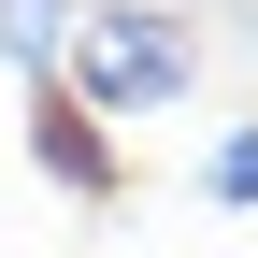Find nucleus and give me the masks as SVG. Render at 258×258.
Returning a JSON list of instances; mask_svg holds the SVG:
<instances>
[{
    "mask_svg": "<svg viewBox=\"0 0 258 258\" xmlns=\"http://www.w3.org/2000/svg\"><path fill=\"white\" fill-rule=\"evenodd\" d=\"M57 86H72L101 129H144V115H172L186 86H201V29H186L172 0H86Z\"/></svg>",
    "mask_w": 258,
    "mask_h": 258,
    "instance_id": "nucleus-1",
    "label": "nucleus"
},
{
    "mask_svg": "<svg viewBox=\"0 0 258 258\" xmlns=\"http://www.w3.org/2000/svg\"><path fill=\"white\" fill-rule=\"evenodd\" d=\"M29 172L72 186V201H115V144H101V115L72 86H29Z\"/></svg>",
    "mask_w": 258,
    "mask_h": 258,
    "instance_id": "nucleus-2",
    "label": "nucleus"
},
{
    "mask_svg": "<svg viewBox=\"0 0 258 258\" xmlns=\"http://www.w3.org/2000/svg\"><path fill=\"white\" fill-rule=\"evenodd\" d=\"M72 15H86V0H0V72L57 86V57H72Z\"/></svg>",
    "mask_w": 258,
    "mask_h": 258,
    "instance_id": "nucleus-3",
    "label": "nucleus"
},
{
    "mask_svg": "<svg viewBox=\"0 0 258 258\" xmlns=\"http://www.w3.org/2000/svg\"><path fill=\"white\" fill-rule=\"evenodd\" d=\"M201 201H230V215L258 201V115L230 129V144H201Z\"/></svg>",
    "mask_w": 258,
    "mask_h": 258,
    "instance_id": "nucleus-4",
    "label": "nucleus"
}]
</instances>
